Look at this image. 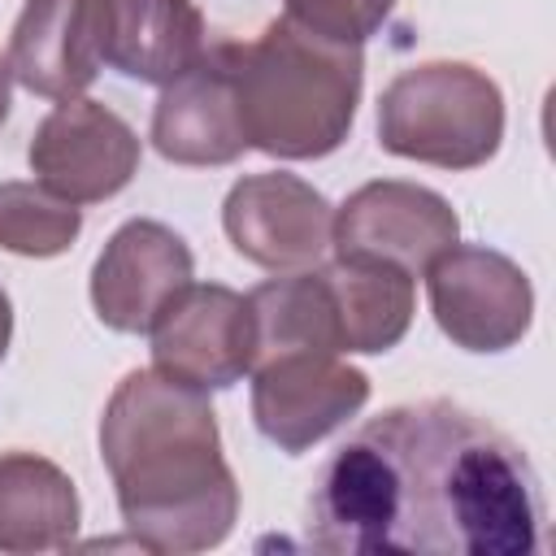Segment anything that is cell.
Here are the masks:
<instances>
[{"label":"cell","mask_w":556,"mask_h":556,"mask_svg":"<svg viewBox=\"0 0 556 556\" xmlns=\"http://www.w3.org/2000/svg\"><path fill=\"white\" fill-rule=\"evenodd\" d=\"M308 543L348 556H539L543 478L500 426L421 400L369 417L308 491Z\"/></svg>","instance_id":"1"},{"label":"cell","mask_w":556,"mask_h":556,"mask_svg":"<svg viewBox=\"0 0 556 556\" xmlns=\"http://www.w3.org/2000/svg\"><path fill=\"white\" fill-rule=\"evenodd\" d=\"M100 460L130 539L161 556L226 543L239 521V482L222 456L208 391L130 369L100 417Z\"/></svg>","instance_id":"2"},{"label":"cell","mask_w":556,"mask_h":556,"mask_svg":"<svg viewBox=\"0 0 556 556\" xmlns=\"http://www.w3.org/2000/svg\"><path fill=\"white\" fill-rule=\"evenodd\" d=\"M226 65L248 148L278 161H317L348 139L365 87L361 48L274 17L256 39L226 43Z\"/></svg>","instance_id":"3"},{"label":"cell","mask_w":556,"mask_h":556,"mask_svg":"<svg viewBox=\"0 0 556 556\" xmlns=\"http://www.w3.org/2000/svg\"><path fill=\"white\" fill-rule=\"evenodd\" d=\"M378 143L434 169H478L504 143V96L469 61L400 70L378 96Z\"/></svg>","instance_id":"4"},{"label":"cell","mask_w":556,"mask_h":556,"mask_svg":"<svg viewBox=\"0 0 556 556\" xmlns=\"http://www.w3.org/2000/svg\"><path fill=\"white\" fill-rule=\"evenodd\" d=\"M252 421L287 456L308 452L369 400V378L339 352L291 348L261 356L252 369Z\"/></svg>","instance_id":"5"},{"label":"cell","mask_w":556,"mask_h":556,"mask_svg":"<svg viewBox=\"0 0 556 556\" xmlns=\"http://www.w3.org/2000/svg\"><path fill=\"white\" fill-rule=\"evenodd\" d=\"M430 313L465 352H508L534 321V287L517 261L482 243H452L426 269Z\"/></svg>","instance_id":"6"},{"label":"cell","mask_w":556,"mask_h":556,"mask_svg":"<svg viewBox=\"0 0 556 556\" xmlns=\"http://www.w3.org/2000/svg\"><path fill=\"white\" fill-rule=\"evenodd\" d=\"M452 243H460V217L456 208L421 187L400 178H378L356 187L330 222V248L334 256L378 261L395 265L404 274H426L434 256H443Z\"/></svg>","instance_id":"7"},{"label":"cell","mask_w":556,"mask_h":556,"mask_svg":"<svg viewBox=\"0 0 556 556\" xmlns=\"http://www.w3.org/2000/svg\"><path fill=\"white\" fill-rule=\"evenodd\" d=\"M139 156L143 148L130 122L87 96L61 100L35 126L26 148L30 174L74 204H100L117 195L139 174Z\"/></svg>","instance_id":"8"},{"label":"cell","mask_w":556,"mask_h":556,"mask_svg":"<svg viewBox=\"0 0 556 556\" xmlns=\"http://www.w3.org/2000/svg\"><path fill=\"white\" fill-rule=\"evenodd\" d=\"M330 200L287 169L239 178L222 204V230L230 248L274 274L317 265L330 248Z\"/></svg>","instance_id":"9"},{"label":"cell","mask_w":556,"mask_h":556,"mask_svg":"<svg viewBox=\"0 0 556 556\" xmlns=\"http://www.w3.org/2000/svg\"><path fill=\"white\" fill-rule=\"evenodd\" d=\"M152 369L200 391H226L252 369L248 295L222 282H187L152 321Z\"/></svg>","instance_id":"10"},{"label":"cell","mask_w":556,"mask_h":556,"mask_svg":"<svg viewBox=\"0 0 556 556\" xmlns=\"http://www.w3.org/2000/svg\"><path fill=\"white\" fill-rule=\"evenodd\" d=\"M195 278L191 248L165 222H122L91 265V308L117 334H148L169 300Z\"/></svg>","instance_id":"11"},{"label":"cell","mask_w":556,"mask_h":556,"mask_svg":"<svg viewBox=\"0 0 556 556\" xmlns=\"http://www.w3.org/2000/svg\"><path fill=\"white\" fill-rule=\"evenodd\" d=\"M109 0H26L9 35V74L43 100L83 96L104 65Z\"/></svg>","instance_id":"12"},{"label":"cell","mask_w":556,"mask_h":556,"mask_svg":"<svg viewBox=\"0 0 556 556\" xmlns=\"http://www.w3.org/2000/svg\"><path fill=\"white\" fill-rule=\"evenodd\" d=\"M152 148L174 165H230L248 152L226 43H213L187 74L165 83L152 109Z\"/></svg>","instance_id":"13"},{"label":"cell","mask_w":556,"mask_h":556,"mask_svg":"<svg viewBox=\"0 0 556 556\" xmlns=\"http://www.w3.org/2000/svg\"><path fill=\"white\" fill-rule=\"evenodd\" d=\"M204 52V17L191 0H109L104 65L117 74L165 87Z\"/></svg>","instance_id":"14"},{"label":"cell","mask_w":556,"mask_h":556,"mask_svg":"<svg viewBox=\"0 0 556 556\" xmlns=\"http://www.w3.org/2000/svg\"><path fill=\"white\" fill-rule=\"evenodd\" d=\"M74 478L35 452H0V552H56L78 534Z\"/></svg>","instance_id":"15"},{"label":"cell","mask_w":556,"mask_h":556,"mask_svg":"<svg viewBox=\"0 0 556 556\" xmlns=\"http://www.w3.org/2000/svg\"><path fill=\"white\" fill-rule=\"evenodd\" d=\"M317 269L334 304L343 356L348 352L378 356L408 334L413 308H417L413 274L378 261H356V256H334L330 265H317Z\"/></svg>","instance_id":"16"},{"label":"cell","mask_w":556,"mask_h":556,"mask_svg":"<svg viewBox=\"0 0 556 556\" xmlns=\"http://www.w3.org/2000/svg\"><path fill=\"white\" fill-rule=\"evenodd\" d=\"M83 208L43 182H0V248L13 256L48 261L74 248Z\"/></svg>","instance_id":"17"},{"label":"cell","mask_w":556,"mask_h":556,"mask_svg":"<svg viewBox=\"0 0 556 556\" xmlns=\"http://www.w3.org/2000/svg\"><path fill=\"white\" fill-rule=\"evenodd\" d=\"M395 0H287V13L295 26L330 39V43H352L361 48L369 35L382 30L391 17Z\"/></svg>","instance_id":"18"},{"label":"cell","mask_w":556,"mask_h":556,"mask_svg":"<svg viewBox=\"0 0 556 556\" xmlns=\"http://www.w3.org/2000/svg\"><path fill=\"white\" fill-rule=\"evenodd\" d=\"M9 339H13V304H9V295H4V287H0V361H4V352H9Z\"/></svg>","instance_id":"19"},{"label":"cell","mask_w":556,"mask_h":556,"mask_svg":"<svg viewBox=\"0 0 556 556\" xmlns=\"http://www.w3.org/2000/svg\"><path fill=\"white\" fill-rule=\"evenodd\" d=\"M9 65L0 61V126H4V117H9V104H13V96H9Z\"/></svg>","instance_id":"20"}]
</instances>
